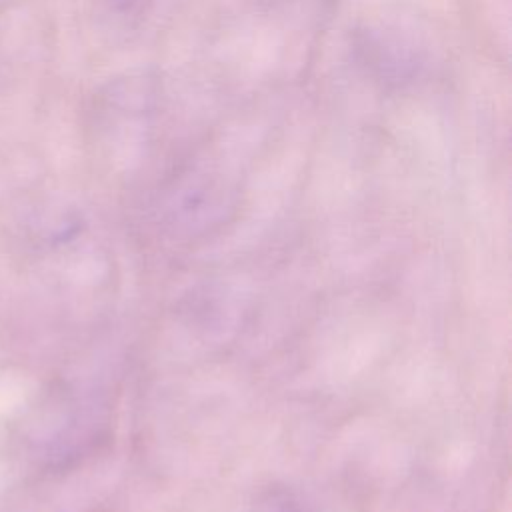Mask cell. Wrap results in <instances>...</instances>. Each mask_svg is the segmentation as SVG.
I'll use <instances>...</instances> for the list:
<instances>
[{"instance_id": "1", "label": "cell", "mask_w": 512, "mask_h": 512, "mask_svg": "<svg viewBox=\"0 0 512 512\" xmlns=\"http://www.w3.org/2000/svg\"><path fill=\"white\" fill-rule=\"evenodd\" d=\"M284 2H302V0H284ZM306 2V0H304Z\"/></svg>"}]
</instances>
